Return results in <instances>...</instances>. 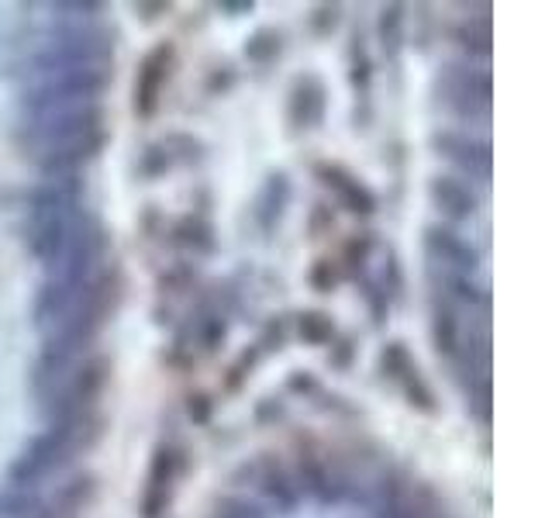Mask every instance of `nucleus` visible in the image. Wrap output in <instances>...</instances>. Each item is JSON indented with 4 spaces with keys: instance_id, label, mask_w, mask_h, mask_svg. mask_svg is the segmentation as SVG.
<instances>
[{
    "instance_id": "1",
    "label": "nucleus",
    "mask_w": 552,
    "mask_h": 518,
    "mask_svg": "<svg viewBox=\"0 0 552 518\" xmlns=\"http://www.w3.org/2000/svg\"><path fill=\"white\" fill-rule=\"evenodd\" d=\"M107 83H111V66H63V70L38 73V80L21 94V108L28 111V118H35L73 104H97Z\"/></svg>"
},
{
    "instance_id": "2",
    "label": "nucleus",
    "mask_w": 552,
    "mask_h": 518,
    "mask_svg": "<svg viewBox=\"0 0 552 518\" xmlns=\"http://www.w3.org/2000/svg\"><path fill=\"white\" fill-rule=\"evenodd\" d=\"M114 35L97 25H66L49 35V45L32 59V70L49 73L63 66H111Z\"/></svg>"
},
{
    "instance_id": "3",
    "label": "nucleus",
    "mask_w": 552,
    "mask_h": 518,
    "mask_svg": "<svg viewBox=\"0 0 552 518\" xmlns=\"http://www.w3.org/2000/svg\"><path fill=\"white\" fill-rule=\"evenodd\" d=\"M104 132V108L101 104H73V108H59L49 114H35L21 128V139L32 149L52 146V142H66L76 135Z\"/></svg>"
},
{
    "instance_id": "4",
    "label": "nucleus",
    "mask_w": 552,
    "mask_h": 518,
    "mask_svg": "<svg viewBox=\"0 0 552 518\" xmlns=\"http://www.w3.org/2000/svg\"><path fill=\"white\" fill-rule=\"evenodd\" d=\"M176 66V45L173 42H159L152 45L142 56L135 73V87H132V111L138 118H152L163 101V87L170 83Z\"/></svg>"
},
{
    "instance_id": "5",
    "label": "nucleus",
    "mask_w": 552,
    "mask_h": 518,
    "mask_svg": "<svg viewBox=\"0 0 552 518\" xmlns=\"http://www.w3.org/2000/svg\"><path fill=\"white\" fill-rule=\"evenodd\" d=\"M107 146V132H90V135H76L66 142H52V146L35 149V163L42 180L52 177H73L80 173L87 163H94Z\"/></svg>"
},
{
    "instance_id": "6",
    "label": "nucleus",
    "mask_w": 552,
    "mask_h": 518,
    "mask_svg": "<svg viewBox=\"0 0 552 518\" xmlns=\"http://www.w3.org/2000/svg\"><path fill=\"white\" fill-rule=\"evenodd\" d=\"M490 97H494V80L487 70H473V66L446 70V104L459 118H487Z\"/></svg>"
},
{
    "instance_id": "7",
    "label": "nucleus",
    "mask_w": 552,
    "mask_h": 518,
    "mask_svg": "<svg viewBox=\"0 0 552 518\" xmlns=\"http://www.w3.org/2000/svg\"><path fill=\"white\" fill-rule=\"evenodd\" d=\"M180 477V456L170 446H156L149 463V477H145V491H142V505L138 512L142 518H163L173 498V484Z\"/></svg>"
},
{
    "instance_id": "8",
    "label": "nucleus",
    "mask_w": 552,
    "mask_h": 518,
    "mask_svg": "<svg viewBox=\"0 0 552 518\" xmlns=\"http://www.w3.org/2000/svg\"><path fill=\"white\" fill-rule=\"evenodd\" d=\"M314 177L321 180V187L332 190L335 201H339L345 211H352V215L370 218L373 211H377V194H373V190L366 187L363 180L356 177V173L345 170V166H339V163H318V166H314Z\"/></svg>"
},
{
    "instance_id": "9",
    "label": "nucleus",
    "mask_w": 552,
    "mask_h": 518,
    "mask_svg": "<svg viewBox=\"0 0 552 518\" xmlns=\"http://www.w3.org/2000/svg\"><path fill=\"white\" fill-rule=\"evenodd\" d=\"M432 146L439 156L456 163L463 173H470V177H477V180H490V159H494L490 142L473 139V135H466V132H435Z\"/></svg>"
},
{
    "instance_id": "10",
    "label": "nucleus",
    "mask_w": 552,
    "mask_h": 518,
    "mask_svg": "<svg viewBox=\"0 0 552 518\" xmlns=\"http://www.w3.org/2000/svg\"><path fill=\"white\" fill-rule=\"evenodd\" d=\"M425 253L432 259V266H442V270H452V273H466V277H473V270H477V263H480L477 249L446 225L425 228Z\"/></svg>"
},
{
    "instance_id": "11",
    "label": "nucleus",
    "mask_w": 552,
    "mask_h": 518,
    "mask_svg": "<svg viewBox=\"0 0 552 518\" xmlns=\"http://www.w3.org/2000/svg\"><path fill=\"white\" fill-rule=\"evenodd\" d=\"M325 118V83L318 76H301L290 90L287 104V121L290 132H311Z\"/></svg>"
},
{
    "instance_id": "12",
    "label": "nucleus",
    "mask_w": 552,
    "mask_h": 518,
    "mask_svg": "<svg viewBox=\"0 0 552 518\" xmlns=\"http://www.w3.org/2000/svg\"><path fill=\"white\" fill-rule=\"evenodd\" d=\"M83 287L87 284H63V280H49L45 277V284H42V291H38L35 297V325L45 332H52L59 322H66V315L76 308V301H80V294H83Z\"/></svg>"
},
{
    "instance_id": "13",
    "label": "nucleus",
    "mask_w": 552,
    "mask_h": 518,
    "mask_svg": "<svg viewBox=\"0 0 552 518\" xmlns=\"http://www.w3.org/2000/svg\"><path fill=\"white\" fill-rule=\"evenodd\" d=\"M297 491H308L318 505H335V501L345 498V481H339V477H332V470L321 463V456H314L311 449H301L297 453Z\"/></svg>"
},
{
    "instance_id": "14",
    "label": "nucleus",
    "mask_w": 552,
    "mask_h": 518,
    "mask_svg": "<svg viewBox=\"0 0 552 518\" xmlns=\"http://www.w3.org/2000/svg\"><path fill=\"white\" fill-rule=\"evenodd\" d=\"M428 197L449 218V222H470L477 215V194L456 177H432L428 180Z\"/></svg>"
},
{
    "instance_id": "15",
    "label": "nucleus",
    "mask_w": 552,
    "mask_h": 518,
    "mask_svg": "<svg viewBox=\"0 0 552 518\" xmlns=\"http://www.w3.org/2000/svg\"><path fill=\"white\" fill-rule=\"evenodd\" d=\"M256 474H259L263 494L280 508V512H297V505H301V491H297V484L290 481V474L283 470V463L276 460L273 453H266L263 460L256 463Z\"/></svg>"
},
{
    "instance_id": "16",
    "label": "nucleus",
    "mask_w": 552,
    "mask_h": 518,
    "mask_svg": "<svg viewBox=\"0 0 552 518\" xmlns=\"http://www.w3.org/2000/svg\"><path fill=\"white\" fill-rule=\"evenodd\" d=\"M287 204H290V177H287V173H270L263 190H259V197H256V222H259V228H263V232H273V228L280 225Z\"/></svg>"
},
{
    "instance_id": "17",
    "label": "nucleus",
    "mask_w": 552,
    "mask_h": 518,
    "mask_svg": "<svg viewBox=\"0 0 552 518\" xmlns=\"http://www.w3.org/2000/svg\"><path fill=\"white\" fill-rule=\"evenodd\" d=\"M432 342H435V353L439 356L459 360V349H463V339H459V318L446 297H435V304H432Z\"/></svg>"
},
{
    "instance_id": "18",
    "label": "nucleus",
    "mask_w": 552,
    "mask_h": 518,
    "mask_svg": "<svg viewBox=\"0 0 552 518\" xmlns=\"http://www.w3.org/2000/svg\"><path fill=\"white\" fill-rule=\"evenodd\" d=\"M377 518H428V512L397 481H383L380 501H377Z\"/></svg>"
},
{
    "instance_id": "19",
    "label": "nucleus",
    "mask_w": 552,
    "mask_h": 518,
    "mask_svg": "<svg viewBox=\"0 0 552 518\" xmlns=\"http://www.w3.org/2000/svg\"><path fill=\"white\" fill-rule=\"evenodd\" d=\"M170 242L173 246H180V249H194V253H211L214 232H211V225H207L204 218L187 215V218H180V222L173 225Z\"/></svg>"
},
{
    "instance_id": "20",
    "label": "nucleus",
    "mask_w": 552,
    "mask_h": 518,
    "mask_svg": "<svg viewBox=\"0 0 552 518\" xmlns=\"http://www.w3.org/2000/svg\"><path fill=\"white\" fill-rule=\"evenodd\" d=\"M377 38H380V49L387 52L390 59L401 56V49H404V4L380 7Z\"/></svg>"
},
{
    "instance_id": "21",
    "label": "nucleus",
    "mask_w": 552,
    "mask_h": 518,
    "mask_svg": "<svg viewBox=\"0 0 552 518\" xmlns=\"http://www.w3.org/2000/svg\"><path fill=\"white\" fill-rule=\"evenodd\" d=\"M297 335L308 346H332L335 342V322L325 311H301L297 315Z\"/></svg>"
},
{
    "instance_id": "22",
    "label": "nucleus",
    "mask_w": 552,
    "mask_h": 518,
    "mask_svg": "<svg viewBox=\"0 0 552 518\" xmlns=\"http://www.w3.org/2000/svg\"><path fill=\"white\" fill-rule=\"evenodd\" d=\"M280 52H283V38L276 28H259V32L245 38V59L256 66H270Z\"/></svg>"
},
{
    "instance_id": "23",
    "label": "nucleus",
    "mask_w": 552,
    "mask_h": 518,
    "mask_svg": "<svg viewBox=\"0 0 552 518\" xmlns=\"http://www.w3.org/2000/svg\"><path fill=\"white\" fill-rule=\"evenodd\" d=\"M456 42L463 45L470 56L487 59L494 52V35H490V18H477V21H466V25L456 28Z\"/></svg>"
},
{
    "instance_id": "24",
    "label": "nucleus",
    "mask_w": 552,
    "mask_h": 518,
    "mask_svg": "<svg viewBox=\"0 0 552 518\" xmlns=\"http://www.w3.org/2000/svg\"><path fill=\"white\" fill-rule=\"evenodd\" d=\"M349 83L356 94H370L373 87V63H370V52H366L363 38H352V49H349Z\"/></svg>"
},
{
    "instance_id": "25",
    "label": "nucleus",
    "mask_w": 552,
    "mask_h": 518,
    "mask_svg": "<svg viewBox=\"0 0 552 518\" xmlns=\"http://www.w3.org/2000/svg\"><path fill=\"white\" fill-rule=\"evenodd\" d=\"M397 387L404 391V398H408L411 408L425 411V415H432V411H435V394H432V387L425 384V377H421L418 363H414V367L404 373L401 380H397Z\"/></svg>"
},
{
    "instance_id": "26",
    "label": "nucleus",
    "mask_w": 552,
    "mask_h": 518,
    "mask_svg": "<svg viewBox=\"0 0 552 518\" xmlns=\"http://www.w3.org/2000/svg\"><path fill=\"white\" fill-rule=\"evenodd\" d=\"M42 508L45 505L35 491H14V487L0 491V518H32Z\"/></svg>"
},
{
    "instance_id": "27",
    "label": "nucleus",
    "mask_w": 552,
    "mask_h": 518,
    "mask_svg": "<svg viewBox=\"0 0 552 518\" xmlns=\"http://www.w3.org/2000/svg\"><path fill=\"white\" fill-rule=\"evenodd\" d=\"M259 346H249L245 353H239V360L228 367L225 373V380H221V387H225V394H239L242 387H245V380L252 377V370H256V363H259Z\"/></svg>"
},
{
    "instance_id": "28",
    "label": "nucleus",
    "mask_w": 552,
    "mask_h": 518,
    "mask_svg": "<svg viewBox=\"0 0 552 518\" xmlns=\"http://www.w3.org/2000/svg\"><path fill=\"white\" fill-rule=\"evenodd\" d=\"M411 367H414V360H411V353H408L404 342H387V346H383V353H380V373L383 377L397 384V380H401Z\"/></svg>"
},
{
    "instance_id": "29",
    "label": "nucleus",
    "mask_w": 552,
    "mask_h": 518,
    "mask_svg": "<svg viewBox=\"0 0 552 518\" xmlns=\"http://www.w3.org/2000/svg\"><path fill=\"white\" fill-rule=\"evenodd\" d=\"M466 405H470V415L480 425H490V377L466 380Z\"/></svg>"
},
{
    "instance_id": "30",
    "label": "nucleus",
    "mask_w": 552,
    "mask_h": 518,
    "mask_svg": "<svg viewBox=\"0 0 552 518\" xmlns=\"http://www.w3.org/2000/svg\"><path fill=\"white\" fill-rule=\"evenodd\" d=\"M370 253H373V232L352 235V239L342 246V266L352 273H359L366 263H370Z\"/></svg>"
},
{
    "instance_id": "31",
    "label": "nucleus",
    "mask_w": 552,
    "mask_h": 518,
    "mask_svg": "<svg viewBox=\"0 0 552 518\" xmlns=\"http://www.w3.org/2000/svg\"><path fill=\"white\" fill-rule=\"evenodd\" d=\"M308 280H311V287L318 294H332L335 287H339V280H342V266L335 263V259H318V263L311 266Z\"/></svg>"
},
{
    "instance_id": "32",
    "label": "nucleus",
    "mask_w": 552,
    "mask_h": 518,
    "mask_svg": "<svg viewBox=\"0 0 552 518\" xmlns=\"http://www.w3.org/2000/svg\"><path fill=\"white\" fill-rule=\"evenodd\" d=\"M163 146H166V152H170L173 159H183V163H201V159H204V142L194 139V135L176 132V135H170V139L163 142Z\"/></svg>"
},
{
    "instance_id": "33",
    "label": "nucleus",
    "mask_w": 552,
    "mask_h": 518,
    "mask_svg": "<svg viewBox=\"0 0 552 518\" xmlns=\"http://www.w3.org/2000/svg\"><path fill=\"white\" fill-rule=\"evenodd\" d=\"M173 166V156L166 152V146L159 142V146H149L142 152V159H138V173H142L145 180H156V177H163L166 170Z\"/></svg>"
},
{
    "instance_id": "34",
    "label": "nucleus",
    "mask_w": 552,
    "mask_h": 518,
    "mask_svg": "<svg viewBox=\"0 0 552 518\" xmlns=\"http://www.w3.org/2000/svg\"><path fill=\"white\" fill-rule=\"evenodd\" d=\"M225 339H228V322H225V315H218V311L204 315V318H201V349H204V353H214V349H218Z\"/></svg>"
},
{
    "instance_id": "35",
    "label": "nucleus",
    "mask_w": 552,
    "mask_h": 518,
    "mask_svg": "<svg viewBox=\"0 0 552 518\" xmlns=\"http://www.w3.org/2000/svg\"><path fill=\"white\" fill-rule=\"evenodd\" d=\"M211 518H266V515L259 512V505H252L245 498H218Z\"/></svg>"
},
{
    "instance_id": "36",
    "label": "nucleus",
    "mask_w": 552,
    "mask_h": 518,
    "mask_svg": "<svg viewBox=\"0 0 552 518\" xmlns=\"http://www.w3.org/2000/svg\"><path fill=\"white\" fill-rule=\"evenodd\" d=\"M283 342H287V325H283V318H273V322H266L256 346L259 353H270V349H283Z\"/></svg>"
},
{
    "instance_id": "37",
    "label": "nucleus",
    "mask_w": 552,
    "mask_h": 518,
    "mask_svg": "<svg viewBox=\"0 0 552 518\" xmlns=\"http://www.w3.org/2000/svg\"><path fill=\"white\" fill-rule=\"evenodd\" d=\"M366 301H370V311H373V322L383 325L387 322V311H390V297L383 294L380 284H373V280H366Z\"/></svg>"
},
{
    "instance_id": "38",
    "label": "nucleus",
    "mask_w": 552,
    "mask_h": 518,
    "mask_svg": "<svg viewBox=\"0 0 552 518\" xmlns=\"http://www.w3.org/2000/svg\"><path fill=\"white\" fill-rule=\"evenodd\" d=\"M52 11L69 14V18H73V25H87L94 14L104 11V4H80V0H73V4H52Z\"/></svg>"
},
{
    "instance_id": "39",
    "label": "nucleus",
    "mask_w": 552,
    "mask_h": 518,
    "mask_svg": "<svg viewBox=\"0 0 552 518\" xmlns=\"http://www.w3.org/2000/svg\"><path fill=\"white\" fill-rule=\"evenodd\" d=\"M214 415V401L207 394H187V418L194 425H207Z\"/></svg>"
},
{
    "instance_id": "40",
    "label": "nucleus",
    "mask_w": 552,
    "mask_h": 518,
    "mask_svg": "<svg viewBox=\"0 0 552 518\" xmlns=\"http://www.w3.org/2000/svg\"><path fill=\"white\" fill-rule=\"evenodd\" d=\"M190 280H194V266H190V263H180L176 270H170L163 280H159V287H163V291L180 294V291H187V287H190Z\"/></svg>"
},
{
    "instance_id": "41",
    "label": "nucleus",
    "mask_w": 552,
    "mask_h": 518,
    "mask_svg": "<svg viewBox=\"0 0 552 518\" xmlns=\"http://www.w3.org/2000/svg\"><path fill=\"white\" fill-rule=\"evenodd\" d=\"M339 14H342V7L339 4H332V7H318V11H314V18H311V25H314V32L318 35H328L332 32L335 25H339Z\"/></svg>"
},
{
    "instance_id": "42",
    "label": "nucleus",
    "mask_w": 552,
    "mask_h": 518,
    "mask_svg": "<svg viewBox=\"0 0 552 518\" xmlns=\"http://www.w3.org/2000/svg\"><path fill=\"white\" fill-rule=\"evenodd\" d=\"M87 494H90V477H76L73 484L63 487V505L76 508L80 501H87Z\"/></svg>"
},
{
    "instance_id": "43",
    "label": "nucleus",
    "mask_w": 552,
    "mask_h": 518,
    "mask_svg": "<svg viewBox=\"0 0 552 518\" xmlns=\"http://www.w3.org/2000/svg\"><path fill=\"white\" fill-rule=\"evenodd\" d=\"M235 87V70H232V66H225V73H211V80H207V94H218V90H221V94H225V90H232Z\"/></svg>"
},
{
    "instance_id": "44",
    "label": "nucleus",
    "mask_w": 552,
    "mask_h": 518,
    "mask_svg": "<svg viewBox=\"0 0 552 518\" xmlns=\"http://www.w3.org/2000/svg\"><path fill=\"white\" fill-rule=\"evenodd\" d=\"M287 387L294 394H314L318 391V384H314V377L308 370H297V373H290V380H287Z\"/></svg>"
},
{
    "instance_id": "45",
    "label": "nucleus",
    "mask_w": 552,
    "mask_h": 518,
    "mask_svg": "<svg viewBox=\"0 0 552 518\" xmlns=\"http://www.w3.org/2000/svg\"><path fill=\"white\" fill-rule=\"evenodd\" d=\"M270 418H283V405L280 398H263L256 408V422H270Z\"/></svg>"
},
{
    "instance_id": "46",
    "label": "nucleus",
    "mask_w": 552,
    "mask_h": 518,
    "mask_svg": "<svg viewBox=\"0 0 552 518\" xmlns=\"http://www.w3.org/2000/svg\"><path fill=\"white\" fill-rule=\"evenodd\" d=\"M332 225H335L332 211H328L325 204H318V208H314V215H311V232H314V239H318V235L325 232V228H332Z\"/></svg>"
},
{
    "instance_id": "47",
    "label": "nucleus",
    "mask_w": 552,
    "mask_h": 518,
    "mask_svg": "<svg viewBox=\"0 0 552 518\" xmlns=\"http://www.w3.org/2000/svg\"><path fill=\"white\" fill-rule=\"evenodd\" d=\"M349 360H352V339H342L339 346L332 349L328 363H332V367H339V370H345V367H349Z\"/></svg>"
},
{
    "instance_id": "48",
    "label": "nucleus",
    "mask_w": 552,
    "mask_h": 518,
    "mask_svg": "<svg viewBox=\"0 0 552 518\" xmlns=\"http://www.w3.org/2000/svg\"><path fill=\"white\" fill-rule=\"evenodd\" d=\"M218 7L232 14V18H239V14H252V7H256V4H252V0H221Z\"/></svg>"
},
{
    "instance_id": "49",
    "label": "nucleus",
    "mask_w": 552,
    "mask_h": 518,
    "mask_svg": "<svg viewBox=\"0 0 552 518\" xmlns=\"http://www.w3.org/2000/svg\"><path fill=\"white\" fill-rule=\"evenodd\" d=\"M166 11H170V4H135V14H142V21H156Z\"/></svg>"
},
{
    "instance_id": "50",
    "label": "nucleus",
    "mask_w": 552,
    "mask_h": 518,
    "mask_svg": "<svg viewBox=\"0 0 552 518\" xmlns=\"http://www.w3.org/2000/svg\"><path fill=\"white\" fill-rule=\"evenodd\" d=\"M32 518H56V512H52V508H49V505H45V508H42V512H38V515H32Z\"/></svg>"
}]
</instances>
